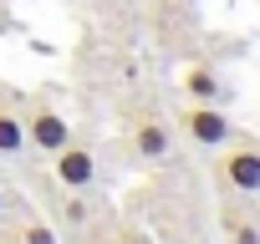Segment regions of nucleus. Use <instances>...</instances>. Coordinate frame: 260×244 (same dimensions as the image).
Returning a JSON list of instances; mask_svg holds the SVG:
<instances>
[{
	"label": "nucleus",
	"mask_w": 260,
	"mask_h": 244,
	"mask_svg": "<svg viewBox=\"0 0 260 244\" xmlns=\"http://www.w3.org/2000/svg\"><path fill=\"white\" fill-rule=\"evenodd\" d=\"M122 244H148L143 234H133V229H122Z\"/></svg>",
	"instance_id": "nucleus-12"
},
{
	"label": "nucleus",
	"mask_w": 260,
	"mask_h": 244,
	"mask_svg": "<svg viewBox=\"0 0 260 244\" xmlns=\"http://www.w3.org/2000/svg\"><path fill=\"white\" fill-rule=\"evenodd\" d=\"M67 143H72L67 117H61L51 102H31V107H26V148L41 153V158H51V153H61Z\"/></svg>",
	"instance_id": "nucleus-2"
},
{
	"label": "nucleus",
	"mask_w": 260,
	"mask_h": 244,
	"mask_svg": "<svg viewBox=\"0 0 260 244\" xmlns=\"http://www.w3.org/2000/svg\"><path fill=\"white\" fill-rule=\"evenodd\" d=\"M92 193H77V188H61V204H56V229H67V234H82L87 224H92Z\"/></svg>",
	"instance_id": "nucleus-8"
},
{
	"label": "nucleus",
	"mask_w": 260,
	"mask_h": 244,
	"mask_svg": "<svg viewBox=\"0 0 260 244\" xmlns=\"http://www.w3.org/2000/svg\"><path fill=\"white\" fill-rule=\"evenodd\" d=\"M51 168H56V183L61 188H77V193H92L97 188V158L87 143H67L61 153H51Z\"/></svg>",
	"instance_id": "nucleus-4"
},
{
	"label": "nucleus",
	"mask_w": 260,
	"mask_h": 244,
	"mask_svg": "<svg viewBox=\"0 0 260 244\" xmlns=\"http://www.w3.org/2000/svg\"><path fill=\"white\" fill-rule=\"evenodd\" d=\"M0 244H6V239H0Z\"/></svg>",
	"instance_id": "nucleus-14"
},
{
	"label": "nucleus",
	"mask_w": 260,
	"mask_h": 244,
	"mask_svg": "<svg viewBox=\"0 0 260 244\" xmlns=\"http://www.w3.org/2000/svg\"><path fill=\"white\" fill-rule=\"evenodd\" d=\"M127 143H133V153H138L143 163H164V158L174 153V128H169L164 117H138L133 133H127Z\"/></svg>",
	"instance_id": "nucleus-5"
},
{
	"label": "nucleus",
	"mask_w": 260,
	"mask_h": 244,
	"mask_svg": "<svg viewBox=\"0 0 260 244\" xmlns=\"http://www.w3.org/2000/svg\"><path fill=\"white\" fill-rule=\"evenodd\" d=\"M21 148H26V112L11 97H0V158H21Z\"/></svg>",
	"instance_id": "nucleus-7"
},
{
	"label": "nucleus",
	"mask_w": 260,
	"mask_h": 244,
	"mask_svg": "<svg viewBox=\"0 0 260 244\" xmlns=\"http://www.w3.org/2000/svg\"><path fill=\"white\" fill-rule=\"evenodd\" d=\"M224 234H230V244H260V229L245 219H224Z\"/></svg>",
	"instance_id": "nucleus-10"
},
{
	"label": "nucleus",
	"mask_w": 260,
	"mask_h": 244,
	"mask_svg": "<svg viewBox=\"0 0 260 244\" xmlns=\"http://www.w3.org/2000/svg\"><path fill=\"white\" fill-rule=\"evenodd\" d=\"M92 244H112V239H92Z\"/></svg>",
	"instance_id": "nucleus-13"
},
{
	"label": "nucleus",
	"mask_w": 260,
	"mask_h": 244,
	"mask_svg": "<svg viewBox=\"0 0 260 244\" xmlns=\"http://www.w3.org/2000/svg\"><path fill=\"white\" fill-rule=\"evenodd\" d=\"M184 97H189V102H219L224 87H219L214 66H189V71H184Z\"/></svg>",
	"instance_id": "nucleus-9"
},
{
	"label": "nucleus",
	"mask_w": 260,
	"mask_h": 244,
	"mask_svg": "<svg viewBox=\"0 0 260 244\" xmlns=\"http://www.w3.org/2000/svg\"><path fill=\"white\" fill-rule=\"evenodd\" d=\"M179 128H184V138L199 143V148H224V143H235V122H230L214 102H189V107L179 112Z\"/></svg>",
	"instance_id": "nucleus-1"
},
{
	"label": "nucleus",
	"mask_w": 260,
	"mask_h": 244,
	"mask_svg": "<svg viewBox=\"0 0 260 244\" xmlns=\"http://www.w3.org/2000/svg\"><path fill=\"white\" fill-rule=\"evenodd\" d=\"M214 173H219V183L230 188V193H260V148H250V143H235V148H224L219 153V163H214Z\"/></svg>",
	"instance_id": "nucleus-3"
},
{
	"label": "nucleus",
	"mask_w": 260,
	"mask_h": 244,
	"mask_svg": "<svg viewBox=\"0 0 260 244\" xmlns=\"http://www.w3.org/2000/svg\"><path fill=\"white\" fill-rule=\"evenodd\" d=\"M6 214H11V234H16V244H61V239H56V224H51L41 209L16 204V209H6Z\"/></svg>",
	"instance_id": "nucleus-6"
},
{
	"label": "nucleus",
	"mask_w": 260,
	"mask_h": 244,
	"mask_svg": "<svg viewBox=\"0 0 260 244\" xmlns=\"http://www.w3.org/2000/svg\"><path fill=\"white\" fill-rule=\"evenodd\" d=\"M6 209H11V193H6V178H0V219H6Z\"/></svg>",
	"instance_id": "nucleus-11"
}]
</instances>
